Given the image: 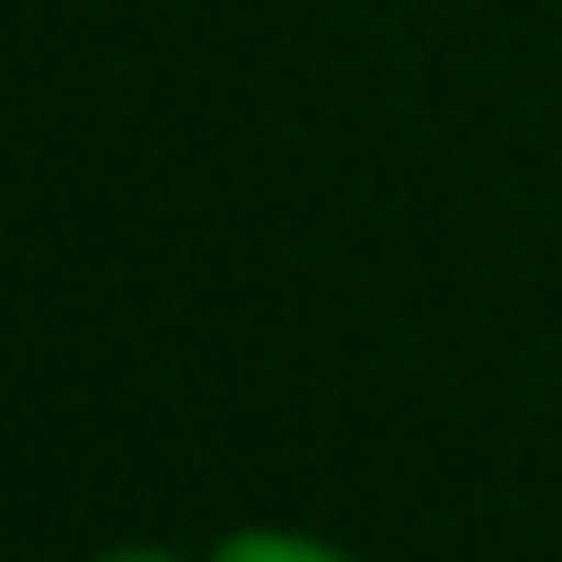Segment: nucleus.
<instances>
[{"label":"nucleus","instance_id":"f257e3e1","mask_svg":"<svg viewBox=\"0 0 562 562\" xmlns=\"http://www.w3.org/2000/svg\"><path fill=\"white\" fill-rule=\"evenodd\" d=\"M210 562H353L347 548L317 541V533H289V527H238L210 548Z\"/></svg>","mask_w":562,"mask_h":562},{"label":"nucleus","instance_id":"f03ea898","mask_svg":"<svg viewBox=\"0 0 562 562\" xmlns=\"http://www.w3.org/2000/svg\"><path fill=\"white\" fill-rule=\"evenodd\" d=\"M94 562H181L173 548H151V541H131V548H109V555H94Z\"/></svg>","mask_w":562,"mask_h":562}]
</instances>
